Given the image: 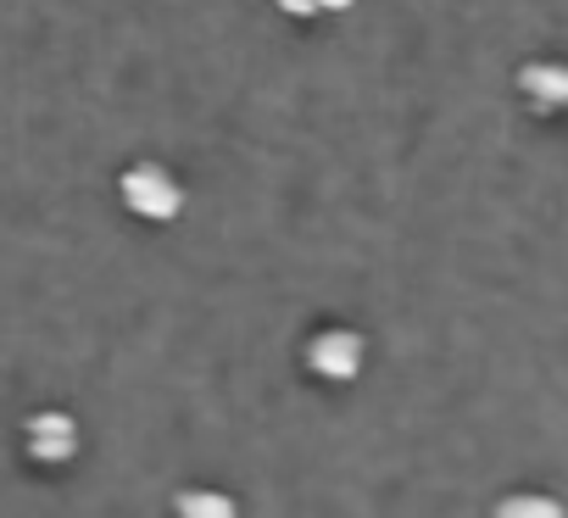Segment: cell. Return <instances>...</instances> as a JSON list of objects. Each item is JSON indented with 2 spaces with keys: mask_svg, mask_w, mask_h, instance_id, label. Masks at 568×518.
<instances>
[{
  "mask_svg": "<svg viewBox=\"0 0 568 518\" xmlns=\"http://www.w3.org/2000/svg\"><path fill=\"white\" fill-rule=\"evenodd\" d=\"M357 352H363V346H352V341H324V346H318V363H324L329 374H352V368H357Z\"/></svg>",
  "mask_w": 568,
  "mask_h": 518,
  "instance_id": "4",
  "label": "cell"
},
{
  "mask_svg": "<svg viewBox=\"0 0 568 518\" xmlns=\"http://www.w3.org/2000/svg\"><path fill=\"white\" fill-rule=\"evenodd\" d=\"M173 512H179V518H240L234 496H223V490H206V485H190V490H179Z\"/></svg>",
  "mask_w": 568,
  "mask_h": 518,
  "instance_id": "2",
  "label": "cell"
},
{
  "mask_svg": "<svg viewBox=\"0 0 568 518\" xmlns=\"http://www.w3.org/2000/svg\"><path fill=\"white\" fill-rule=\"evenodd\" d=\"M496 518H568V507L546 490H513L496 501Z\"/></svg>",
  "mask_w": 568,
  "mask_h": 518,
  "instance_id": "3",
  "label": "cell"
},
{
  "mask_svg": "<svg viewBox=\"0 0 568 518\" xmlns=\"http://www.w3.org/2000/svg\"><path fill=\"white\" fill-rule=\"evenodd\" d=\"M73 451H79V429H73V418L45 413V418L29 424V457H34V463H68Z\"/></svg>",
  "mask_w": 568,
  "mask_h": 518,
  "instance_id": "1",
  "label": "cell"
}]
</instances>
